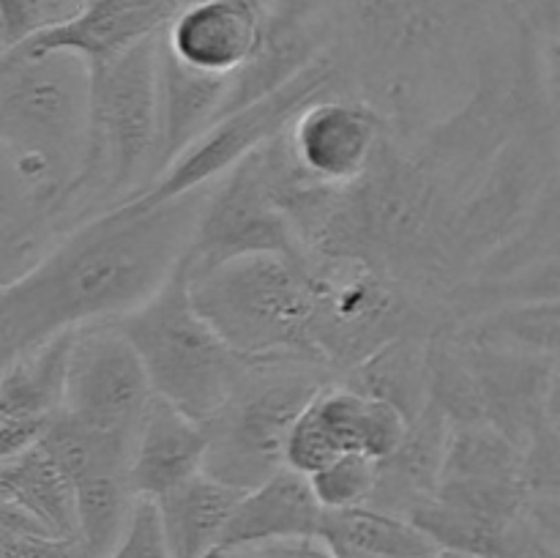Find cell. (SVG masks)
<instances>
[{
  "instance_id": "52a82bcc",
  "label": "cell",
  "mask_w": 560,
  "mask_h": 558,
  "mask_svg": "<svg viewBox=\"0 0 560 558\" xmlns=\"http://www.w3.org/2000/svg\"><path fill=\"white\" fill-rule=\"evenodd\" d=\"M115 323L140 356L151 392L195 421L219 408L255 359L230 348L195 310L180 263L151 299Z\"/></svg>"
},
{
  "instance_id": "484cf974",
  "label": "cell",
  "mask_w": 560,
  "mask_h": 558,
  "mask_svg": "<svg viewBox=\"0 0 560 558\" xmlns=\"http://www.w3.org/2000/svg\"><path fill=\"white\" fill-rule=\"evenodd\" d=\"M317 539L331 553H361L370 558H416L435 550L408 518L361 503L350 509H323Z\"/></svg>"
},
{
  "instance_id": "d6986e66",
  "label": "cell",
  "mask_w": 560,
  "mask_h": 558,
  "mask_svg": "<svg viewBox=\"0 0 560 558\" xmlns=\"http://www.w3.org/2000/svg\"><path fill=\"white\" fill-rule=\"evenodd\" d=\"M448 438H452V421L435 403H427L424 410L408 421L392 454L377 460L375 485L366 503L408 518L435 492Z\"/></svg>"
},
{
  "instance_id": "2e32d148",
  "label": "cell",
  "mask_w": 560,
  "mask_h": 558,
  "mask_svg": "<svg viewBox=\"0 0 560 558\" xmlns=\"http://www.w3.org/2000/svg\"><path fill=\"white\" fill-rule=\"evenodd\" d=\"M63 233L58 191L0 146V284L27 271Z\"/></svg>"
},
{
  "instance_id": "5b68a950",
  "label": "cell",
  "mask_w": 560,
  "mask_h": 558,
  "mask_svg": "<svg viewBox=\"0 0 560 558\" xmlns=\"http://www.w3.org/2000/svg\"><path fill=\"white\" fill-rule=\"evenodd\" d=\"M91 104V66L66 49L31 42L0 49V146L58 191L82 164Z\"/></svg>"
},
{
  "instance_id": "8992f818",
  "label": "cell",
  "mask_w": 560,
  "mask_h": 558,
  "mask_svg": "<svg viewBox=\"0 0 560 558\" xmlns=\"http://www.w3.org/2000/svg\"><path fill=\"white\" fill-rule=\"evenodd\" d=\"M337 381L320 361L255 356L228 397L200 421L206 432L202 474L252 490L284 468V443L304 405Z\"/></svg>"
},
{
  "instance_id": "1f68e13d",
  "label": "cell",
  "mask_w": 560,
  "mask_h": 558,
  "mask_svg": "<svg viewBox=\"0 0 560 558\" xmlns=\"http://www.w3.org/2000/svg\"><path fill=\"white\" fill-rule=\"evenodd\" d=\"M416 558H479V556H468V553H457V550H446V547H435V550L424 553V556Z\"/></svg>"
},
{
  "instance_id": "30bf717a",
  "label": "cell",
  "mask_w": 560,
  "mask_h": 558,
  "mask_svg": "<svg viewBox=\"0 0 560 558\" xmlns=\"http://www.w3.org/2000/svg\"><path fill=\"white\" fill-rule=\"evenodd\" d=\"M42 446L71 487L82 558H102L124 534L135 501L129 485L131 441L58 410L44 430Z\"/></svg>"
},
{
  "instance_id": "d6a6232c",
  "label": "cell",
  "mask_w": 560,
  "mask_h": 558,
  "mask_svg": "<svg viewBox=\"0 0 560 558\" xmlns=\"http://www.w3.org/2000/svg\"><path fill=\"white\" fill-rule=\"evenodd\" d=\"M334 558H370V556H361V553H334Z\"/></svg>"
},
{
  "instance_id": "ac0fdd59",
  "label": "cell",
  "mask_w": 560,
  "mask_h": 558,
  "mask_svg": "<svg viewBox=\"0 0 560 558\" xmlns=\"http://www.w3.org/2000/svg\"><path fill=\"white\" fill-rule=\"evenodd\" d=\"M320 514L323 509L312 496L306 476L293 468H282L252 490L241 492L208 558L260 542L317 536Z\"/></svg>"
},
{
  "instance_id": "6da1fadb",
  "label": "cell",
  "mask_w": 560,
  "mask_h": 558,
  "mask_svg": "<svg viewBox=\"0 0 560 558\" xmlns=\"http://www.w3.org/2000/svg\"><path fill=\"white\" fill-rule=\"evenodd\" d=\"M345 91L388 124L421 126L474 93L512 27L509 0H304Z\"/></svg>"
},
{
  "instance_id": "f546056e",
  "label": "cell",
  "mask_w": 560,
  "mask_h": 558,
  "mask_svg": "<svg viewBox=\"0 0 560 558\" xmlns=\"http://www.w3.org/2000/svg\"><path fill=\"white\" fill-rule=\"evenodd\" d=\"M44 27L42 0H0V49L27 42Z\"/></svg>"
},
{
  "instance_id": "44dd1931",
  "label": "cell",
  "mask_w": 560,
  "mask_h": 558,
  "mask_svg": "<svg viewBox=\"0 0 560 558\" xmlns=\"http://www.w3.org/2000/svg\"><path fill=\"white\" fill-rule=\"evenodd\" d=\"M159 146L156 178L175 162L224 107L230 77H211L178 63L159 38ZM153 178V181H156Z\"/></svg>"
},
{
  "instance_id": "7402d4cb",
  "label": "cell",
  "mask_w": 560,
  "mask_h": 558,
  "mask_svg": "<svg viewBox=\"0 0 560 558\" xmlns=\"http://www.w3.org/2000/svg\"><path fill=\"white\" fill-rule=\"evenodd\" d=\"M238 487L197 474L156 498L159 523L170 558H208L241 498Z\"/></svg>"
},
{
  "instance_id": "ba28073f",
  "label": "cell",
  "mask_w": 560,
  "mask_h": 558,
  "mask_svg": "<svg viewBox=\"0 0 560 558\" xmlns=\"http://www.w3.org/2000/svg\"><path fill=\"white\" fill-rule=\"evenodd\" d=\"M323 93H348L326 55H320L315 63H310L293 80L273 88L266 96L219 115L135 200L151 206V202L173 200V197L186 195V191L213 184L219 175L235 167L241 159H246L257 148L266 146L268 140H273L306 102L323 96Z\"/></svg>"
},
{
  "instance_id": "4fadbf2b",
  "label": "cell",
  "mask_w": 560,
  "mask_h": 558,
  "mask_svg": "<svg viewBox=\"0 0 560 558\" xmlns=\"http://www.w3.org/2000/svg\"><path fill=\"white\" fill-rule=\"evenodd\" d=\"M443 332V328H438ZM476 383L481 416L523 452L525 443L547 425L560 421V361L558 356L490 348L452 337Z\"/></svg>"
},
{
  "instance_id": "83f0119b",
  "label": "cell",
  "mask_w": 560,
  "mask_h": 558,
  "mask_svg": "<svg viewBox=\"0 0 560 558\" xmlns=\"http://www.w3.org/2000/svg\"><path fill=\"white\" fill-rule=\"evenodd\" d=\"M375 470L377 460L364 457V454H342L312 470L306 481L320 509L331 512V509H350L370 501Z\"/></svg>"
},
{
  "instance_id": "cb8c5ba5",
  "label": "cell",
  "mask_w": 560,
  "mask_h": 558,
  "mask_svg": "<svg viewBox=\"0 0 560 558\" xmlns=\"http://www.w3.org/2000/svg\"><path fill=\"white\" fill-rule=\"evenodd\" d=\"M427 339L430 337L392 339L342 372L337 381L361 394L386 399L402 414L405 421L416 419L430 403Z\"/></svg>"
},
{
  "instance_id": "8fae6325",
  "label": "cell",
  "mask_w": 560,
  "mask_h": 558,
  "mask_svg": "<svg viewBox=\"0 0 560 558\" xmlns=\"http://www.w3.org/2000/svg\"><path fill=\"white\" fill-rule=\"evenodd\" d=\"M153 392L142 361L115 321L71 332L60 410L96 430L135 438Z\"/></svg>"
},
{
  "instance_id": "603a6c76",
  "label": "cell",
  "mask_w": 560,
  "mask_h": 558,
  "mask_svg": "<svg viewBox=\"0 0 560 558\" xmlns=\"http://www.w3.org/2000/svg\"><path fill=\"white\" fill-rule=\"evenodd\" d=\"M0 501L31 518L44 534L77 542L71 487L42 441L0 460Z\"/></svg>"
},
{
  "instance_id": "9a60e30c",
  "label": "cell",
  "mask_w": 560,
  "mask_h": 558,
  "mask_svg": "<svg viewBox=\"0 0 560 558\" xmlns=\"http://www.w3.org/2000/svg\"><path fill=\"white\" fill-rule=\"evenodd\" d=\"M262 0H184L159 38L178 63L211 77H233L255 53Z\"/></svg>"
},
{
  "instance_id": "4dcf8cb0",
  "label": "cell",
  "mask_w": 560,
  "mask_h": 558,
  "mask_svg": "<svg viewBox=\"0 0 560 558\" xmlns=\"http://www.w3.org/2000/svg\"><path fill=\"white\" fill-rule=\"evenodd\" d=\"M85 5H88V0H42L44 22H47V27L60 25V22L71 20L74 14H80ZM47 27H44V31H47Z\"/></svg>"
},
{
  "instance_id": "9c48e42d",
  "label": "cell",
  "mask_w": 560,
  "mask_h": 558,
  "mask_svg": "<svg viewBox=\"0 0 560 558\" xmlns=\"http://www.w3.org/2000/svg\"><path fill=\"white\" fill-rule=\"evenodd\" d=\"M260 148L208 184L195 230L180 257L186 277H197L219 263L257 252L310 257L301 249L282 208L273 202Z\"/></svg>"
},
{
  "instance_id": "4316f807",
  "label": "cell",
  "mask_w": 560,
  "mask_h": 558,
  "mask_svg": "<svg viewBox=\"0 0 560 558\" xmlns=\"http://www.w3.org/2000/svg\"><path fill=\"white\" fill-rule=\"evenodd\" d=\"M443 332L463 339V342L558 356L560 299L512 301V304L492 306V310L479 312V315L443 326Z\"/></svg>"
},
{
  "instance_id": "7c38bea8",
  "label": "cell",
  "mask_w": 560,
  "mask_h": 558,
  "mask_svg": "<svg viewBox=\"0 0 560 558\" xmlns=\"http://www.w3.org/2000/svg\"><path fill=\"white\" fill-rule=\"evenodd\" d=\"M408 421L386 399L331 381L304 405L284 443V468L310 476L342 454L383 460L402 438Z\"/></svg>"
},
{
  "instance_id": "5bb4252c",
  "label": "cell",
  "mask_w": 560,
  "mask_h": 558,
  "mask_svg": "<svg viewBox=\"0 0 560 558\" xmlns=\"http://www.w3.org/2000/svg\"><path fill=\"white\" fill-rule=\"evenodd\" d=\"M386 115L350 93H323L306 102L282 129L290 164L306 181L345 186L372 162Z\"/></svg>"
},
{
  "instance_id": "e0dca14e",
  "label": "cell",
  "mask_w": 560,
  "mask_h": 558,
  "mask_svg": "<svg viewBox=\"0 0 560 558\" xmlns=\"http://www.w3.org/2000/svg\"><path fill=\"white\" fill-rule=\"evenodd\" d=\"M206 432L200 421L153 394L129 449V485L135 496L162 498L202 470Z\"/></svg>"
},
{
  "instance_id": "3957f363",
  "label": "cell",
  "mask_w": 560,
  "mask_h": 558,
  "mask_svg": "<svg viewBox=\"0 0 560 558\" xmlns=\"http://www.w3.org/2000/svg\"><path fill=\"white\" fill-rule=\"evenodd\" d=\"M159 33L91 66L82 164L60 197L66 230L135 200L156 178Z\"/></svg>"
},
{
  "instance_id": "f1b7e54d",
  "label": "cell",
  "mask_w": 560,
  "mask_h": 558,
  "mask_svg": "<svg viewBox=\"0 0 560 558\" xmlns=\"http://www.w3.org/2000/svg\"><path fill=\"white\" fill-rule=\"evenodd\" d=\"M102 558H170L153 498L135 496L124 534L118 536V542Z\"/></svg>"
},
{
  "instance_id": "7a4b0ae2",
  "label": "cell",
  "mask_w": 560,
  "mask_h": 558,
  "mask_svg": "<svg viewBox=\"0 0 560 558\" xmlns=\"http://www.w3.org/2000/svg\"><path fill=\"white\" fill-rule=\"evenodd\" d=\"M206 189L82 219L0 284V370L58 334L115 321L151 299L178 268Z\"/></svg>"
},
{
  "instance_id": "277c9868",
  "label": "cell",
  "mask_w": 560,
  "mask_h": 558,
  "mask_svg": "<svg viewBox=\"0 0 560 558\" xmlns=\"http://www.w3.org/2000/svg\"><path fill=\"white\" fill-rule=\"evenodd\" d=\"M186 290L208 326L238 353L320 361L315 345L320 271L312 257L241 255L186 277Z\"/></svg>"
},
{
  "instance_id": "ffe728a7",
  "label": "cell",
  "mask_w": 560,
  "mask_h": 558,
  "mask_svg": "<svg viewBox=\"0 0 560 558\" xmlns=\"http://www.w3.org/2000/svg\"><path fill=\"white\" fill-rule=\"evenodd\" d=\"M184 0H88L85 9L27 42L42 49H66L82 60H104L153 36Z\"/></svg>"
},
{
  "instance_id": "d4e9b609",
  "label": "cell",
  "mask_w": 560,
  "mask_h": 558,
  "mask_svg": "<svg viewBox=\"0 0 560 558\" xmlns=\"http://www.w3.org/2000/svg\"><path fill=\"white\" fill-rule=\"evenodd\" d=\"M71 332L47 339L0 370V425H49L63 403V367Z\"/></svg>"
}]
</instances>
